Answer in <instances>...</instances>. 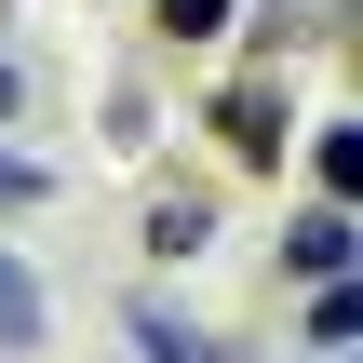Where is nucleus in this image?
<instances>
[{"mask_svg":"<svg viewBox=\"0 0 363 363\" xmlns=\"http://www.w3.org/2000/svg\"><path fill=\"white\" fill-rule=\"evenodd\" d=\"M40 323H54V310H40V283L0 256V350H40Z\"/></svg>","mask_w":363,"mask_h":363,"instance_id":"obj_4","label":"nucleus"},{"mask_svg":"<svg viewBox=\"0 0 363 363\" xmlns=\"http://www.w3.org/2000/svg\"><path fill=\"white\" fill-rule=\"evenodd\" d=\"M162 27H175V40H216V27H229V0H162Z\"/></svg>","mask_w":363,"mask_h":363,"instance_id":"obj_7","label":"nucleus"},{"mask_svg":"<svg viewBox=\"0 0 363 363\" xmlns=\"http://www.w3.org/2000/svg\"><path fill=\"white\" fill-rule=\"evenodd\" d=\"M310 175H323V202H350V175H363V135H350V121L310 135Z\"/></svg>","mask_w":363,"mask_h":363,"instance_id":"obj_5","label":"nucleus"},{"mask_svg":"<svg viewBox=\"0 0 363 363\" xmlns=\"http://www.w3.org/2000/svg\"><path fill=\"white\" fill-rule=\"evenodd\" d=\"M283 269H296V283H350V202L296 216V229H283Z\"/></svg>","mask_w":363,"mask_h":363,"instance_id":"obj_2","label":"nucleus"},{"mask_svg":"<svg viewBox=\"0 0 363 363\" xmlns=\"http://www.w3.org/2000/svg\"><path fill=\"white\" fill-rule=\"evenodd\" d=\"M363 337V310H350V283H323V296H310V350H350Z\"/></svg>","mask_w":363,"mask_h":363,"instance_id":"obj_6","label":"nucleus"},{"mask_svg":"<svg viewBox=\"0 0 363 363\" xmlns=\"http://www.w3.org/2000/svg\"><path fill=\"white\" fill-rule=\"evenodd\" d=\"M310 363H350V350H310Z\"/></svg>","mask_w":363,"mask_h":363,"instance_id":"obj_8","label":"nucleus"},{"mask_svg":"<svg viewBox=\"0 0 363 363\" xmlns=\"http://www.w3.org/2000/svg\"><path fill=\"white\" fill-rule=\"evenodd\" d=\"M135 242H148V256H202V242H216V202H202V189H162V202L135 216Z\"/></svg>","mask_w":363,"mask_h":363,"instance_id":"obj_3","label":"nucleus"},{"mask_svg":"<svg viewBox=\"0 0 363 363\" xmlns=\"http://www.w3.org/2000/svg\"><path fill=\"white\" fill-rule=\"evenodd\" d=\"M216 135H229V162H283V135H296L283 81H229V94H216Z\"/></svg>","mask_w":363,"mask_h":363,"instance_id":"obj_1","label":"nucleus"}]
</instances>
